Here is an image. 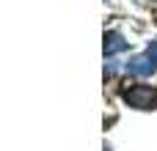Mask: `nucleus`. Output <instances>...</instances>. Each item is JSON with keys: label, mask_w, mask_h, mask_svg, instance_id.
<instances>
[{"label": "nucleus", "mask_w": 157, "mask_h": 151, "mask_svg": "<svg viewBox=\"0 0 157 151\" xmlns=\"http://www.w3.org/2000/svg\"><path fill=\"white\" fill-rule=\"evenodd\" d=\"M124 99L138 107V110H155L157 107V91L155 88H146V85H135L130 91H124Z\"/></svg>", "instance_id": "1"}, {"label": "nucleus", "mask_w": 157, "mask_h": 151, "mask_svg": "<svg viewBox=\"0 0 157 151\" xmlns=\"http://www.w3.org/2000/svg\"><path fill=\"white\" fill-rule=\"evenodd\" d=\"M127 69H130L132 74H138V77H149L152 72H157V41H152V47H149L144 55L132 58V61L127 63Z\"/></svg>", "instance_id": "2"}, {"label": "nucleus", "mask_w": 157, "mask_h": 151, "mask_svg": "<svg viewBox=\"0 0 157 151\" xmlns=\"http://www.w3.org/2000/svg\"><path fill=\"white\" fill-rule=\"evenodd\" d=\"M121 50H127V41L119 33H105V55H116Z\"/></svg>", "instance_id": "3"}]
</instances>
